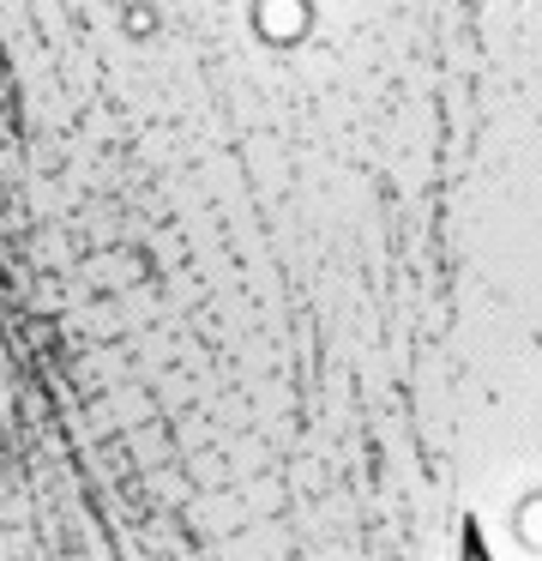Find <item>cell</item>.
<instances>
[{
    "instance_id": "1",
    "label": "cell",
    "mask_w": 542,
    "mask_h": 561,
    "mask_svg": "<svg viewBox=\"0 0 542 561\" xmlns=\"http://www.w3.org/2000/svg\"><path fill=\"white\" fill-rule=\"evenodd\" d=\"M512 537H518V549H524V556H542V489L512 507Z\"/></svg>"
}]
</instances>
